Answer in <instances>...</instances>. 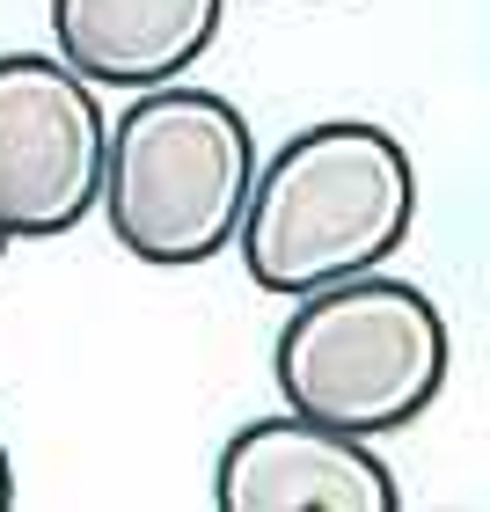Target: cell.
Listing matches in <instances>:
<instances>
[{
    "instance_id": "6da1fadb",
    "label": "cell",
    "mask_w": 490,
    "mask_h": 512,
    "mask_svg": "<svg viewBox=\"0 0 490 512\" xmlns=\"http://www.w3.org/2000/svg\"><path fill=\"white\" fill-rule=\"evenodd\" d=\"M417 220V169L403 139L366 118H322L256 169L242 213V264L264 293L300 300L330 278L381 271Z\"/></svg>"
},
{
    "instance_id": "3957f363",
    "label": "cell",
    "mask_w": 490,
    "mask_h": 512,
    "mask_svg": "<svg viewBox=\"0 0 490 512\" xmlns=\"http://www.w3.org/2000/svg\"><path fill=\"white\" fill-rule=\"evenodd\" d=\"M447 315L410 278L352 271L300 293L271 344V374L286 410L344 432H395L425 417L447 388Z\"/></svg>"
},
{
    "instance_id": "ba28073f",
    "label": "cell",
    "mask_w": 490,
    "mask_h": 512,
    "mask_svg": "<svg viewBox=\"0 0 490 512\" xmlns=\"http://www.w3.org/2000/svg\"><path fill=\"white\" fill-rule=\"evenodd\" d=\"M0 249H8V227H0Z\"/></svg>"
},
{
    "instance_id": "7a4b0ae2",
    "label": "cell",
    "mask_w": 490,
    "mask_h": 512,
    "mask_svg": "<svg viewBox=\"0 0 490 512\" xmlns=\"http://www.w3.org/2000/svg\"><path fill=\"white\" fill-rule=\"evenodd\" d=\"M256 191V132L213 88H132L110 125L103 213L139 264H205L242 235Z\"/></svg>"
},
{
    "instance_id": "277c9868",
    "label": "cell",
    "mask_w": 490,
    "mask_h": 512,
    "mask_svg": "<svg viewBox=\"0 0 490 512\" xmlns=\"http://www.w3.org/2000/svg\"><path fill=\"white\" fill-rule=\"evenodd\" d=\"M110 118L74 59L0 52V227L8 242L66 235L103 205Z\"/></svg>"
},
{
    "instance_id": "52a82bcc",
    "label": "cell",
    "mask_w": 490,
    "mask_h": 512,
    "mask_svg": "<svg viewBox=\"0 0 490 512\" xmlns=\"http://www.w3.org/2000/svg\"><path fill=\"white\" fill-rule=\"evenodd\" d=\"M15 505V469H8V447H0V512Z\"/></svg>"
},
{
    "instance_id": "5b68a950",
    "label": "cell",
    "mask_w": 490,
    "mask_h": 512,
    "mask_svg": "<svg viewBox=\"0 0 490 512\" xmlns=\"http://www.w3.org/2000/svg\"><path fill=\"white\" fill-rule=\"evenodd\" d=\"M213 498L227 512H395V469L373 454L366 432L322 417H256L220 447Z\"/></svg>"
},
{
    "instance_id": "8992f818",
    "label": "cell",
    "mask_w": 490,
    "mask_h": 512,
    "mask_svg": "<svg viewBox=\"0 0 490 512\" xmlns=\"http://www.w3.org/2000/svg\"><path fill=\"white\" fill-rule=\"evenodd\" d=\"M227 0H52L59 52L103 88H161L205 59Z\"/></svg>"
}]
</instances>
